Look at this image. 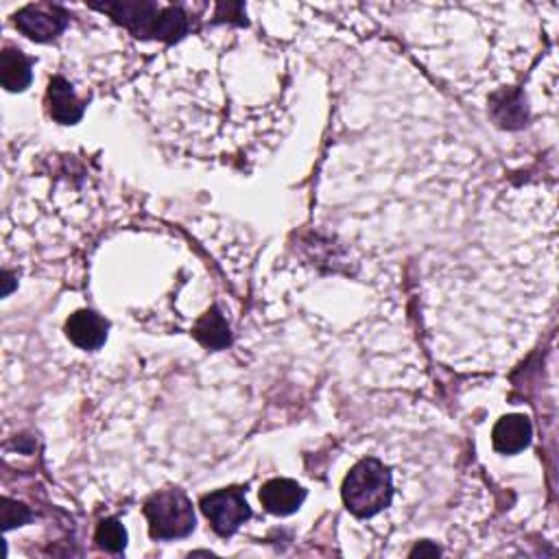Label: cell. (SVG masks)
<instances>
[{
	"label": "cell",
	"instance_id": "10",
	"mask_svg": "<svg viewBox=\"0 0 559 559\" xmlns=\"http://www.w3.org/2000/svg\"><path fill=\"white\" fill-rule=\"evenodd\" d=\"M31 62L18 49H7L0 53V79L9 92H22L31 83Z\"/></svg>",
	"mask_w": 559,
	"mask_h": 559
},
{
	"label": "cell",
	"instance_id": "2",
	"mask_svg": "<svg viewBox=\"0 0 559 559\" xmlns=\"http://www.w3.org/2000/svg\"><path fill=\"white\" fill-rule=\"evenodd\" d=\"M101 9L112 14L136 38L175 40L186 33V16L177 7H160L156 3H116Z\"/></svg>",
	"mask_w": 559,
	"mask_h": 559
},
{
	"label": "cell",
	"instance_id": "13",
	"mask_svg": "<svg viewBox=\"0 0 559 559\" xmlns=\"http://www.w3.org/2000/svg\"><path fill=\"white\" fill-rule=\"evenodd\" d=\"M97 542L105 551L121 553L127 544V531L116 518L101 520L97 527Z\"/></svg>",
	"mask_w": 559,
	"mask_h": 559
},
{
	"label": "cell",
	"instance_id": "12",
	"mask_svg": "<svg viewBox=\"0 0 559 559\" xmlns=\"http://www.w3.org/2000/svg\"><path fill=\"white\" fill-rule=\"evenodd\" d=\"M195 337L204 343L206 348L212 350H221L230 343V330L228 324H225L223 315L217 311V308H212L204 317L197 321L195 326Z\"/></svg>",
	"mask_w": 559,
	"mask_h": 559
},
{
	"label": "cell",
	"instance_id": "8",
	"mask_svg": "<svg viewBox=\"0 0 559 559\" xmlns=\"http://www.w3.org/2000/svg\"><path fill=\"white\" fill-rule=\"evenodd\" d=\"M531 442V422L525 415H507L494 426L492 444L501 455H516Z\"/></svg>",
	"mask_w": 559,
	"mask_h": 559
},
{
	"label": "cell",
	"instance_id": "1",
	"mask_svg": "<svg viewBox=\"0 0 559 559\" xmlns=\"http://www.w3.org/2000/svg\"><path fill=\"white\" fill-rule=\"evenodd\" d=\"M394 498L391 472L383 461L367 457L356 463L343 483V503L359 518H372Z\"/></svg>",
	"mask_w": 559,
	"mask_h": 559
},
{
	"label": "cell",
	"instance_id": "11",
	"mask_svg": "<svg viewBox=\"0 0 559 559\" xmlns=\"http://www.w3.org/2000/svg\"><path fill=\"white\" fill-rule=\"evenodd\" d=\"M492 116L494 121L507 127V129H518L527 123V107L522 101L520 92H498L492 99Z\"/></svg>",
	"mask_w": 559,
	"mask_h": 559
},
{
	"label": "cell",
	"instance_id": "9",
	"mask_svg": "<svg viewBox=\"0 0 559 559\" xmlns=\"http://www.w3.org/2000/svg\"><path fill=\"white\" fill-rule=\"evenodd\" d=\"M51 116L62 125H75L83 116V103L64 77H55L49 86Z\"/></svg>",
	"mask_w": 559,
	"mask_h": 559
},
{
	"label": "cell",
	"instance_id": "14",
	"mask_svg": "<svg viewBox=\"0 0 559 559\" xmlns=\"http://www.w3.org/2000/svg\"><path fill=\"white\" fill-rule=\"evenodd\" d=\"M3 505H5V507H3V525H5V529L25 525V522L31 518L29 509H27L25 505L9 501V498H5Z\"/></svg>",
	"mask_w": 559,
	"mask_h": 559
},
{
	"label": "cell",
	"instance_id": "4",
	"mask_svg": "<svg viewBox=\"0 0 559 559\" xmlns=\"http://www.w3.org/2000/svg\"><path fill=\"white\" fill-rule=\"evenodd\" d=\"M201 511H204L206 518L210 520L212 529L223 535V538H230V535L239 531L243 522L252 516L243 490H236V487L204 496Z\"/></svg>",
	"mask_w": 559,
	"mask_h": 559
},
{
	"label": "cell",
	"instance_id": "5",
	"mask_svg": "<svg viewBox=\"0 0 559 559\" xmlns=\"http://www.w3.org/2000/svg\"><path fill=\"white\" fill-rule=\"evenodd\" d=\"M68 14L57 5H29L16 16V27L35 42H49L66 29Z\"/></svg>",
	"mask_w": 559,
	"mask_h": 559
},
{
	"label": "cell",
	"instance_id": "6",
	"mask_svg": "<svg viewBox=\"0 0 559 559\" xmlns=\"http://www.w3.org/2000/svg\"><path fill=\"white\" fill-rule=\"evenodd\" d=\"M306 490L291 479H273L260 490V503L276 516H291L302 507Z\"/></svg>",
	"mask_w": 559,
	"mask_h": 559
},
{
	"label": "cell",
	"instance_id": "15",
	"mask_svg": "<svg viewBox=\"0 0 559 559\" xmlns=\"http://www.w3.org/2000/svg\"><path fill=\"white\" fill-rule=\"evenodd\" d=\"M426 553H431V555H439V549L437 546H428V544H422L415 549L411 555H426Z\"/></svg>",
	"mask_w": 559,
	"mask_h": 559
},
{
	"label": "cell",
	"instance_id": "7",
	"mask_svg": "<svg viewBox=\"0 0 559 559\" xmlns=\"http://www.w3.org/2000/svg\"><path fill=\"white\" fill-rule=\"evenodd\" d=\"M107 328V321L92 311H79L66 321L68 339L81 350H99L107 339Z\"/></svg>",
	"mask_w": 559,
	"mask_h": 559
},
{
	"label": "cell",
	"instance_id": "3",
	"mask_svg": "<svg viewBox=\"0 0 559 559\" xmlns=\"http://www.w3.org/2000/svg\"><path fill=\"white\" fill-rule=\"evenodd\" d=\"M151 538L175 540L186 538L195 529V511L188 498L177 490L151 496L145 505Z\"/></svg>",
	"mask_w": 559,
	"mask_h": 559
}]
</instances>
